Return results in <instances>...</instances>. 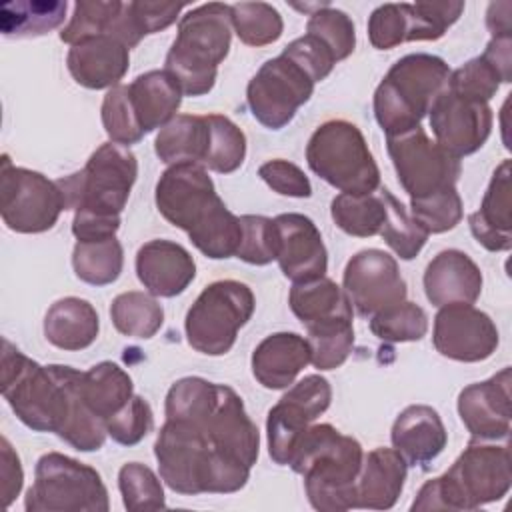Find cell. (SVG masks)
<instances>
[{
  "label": "cell",
  "mask_w": 512,
  "mask_h": 512,
  "mask_svg": "<svg viewBox=\"0 0 512 512\" xmlns=\"http://www.w3.org/2000/svg\"><path fill=\"white\" fill-rule=\"evenodd\" d=\"M2 396L14 414L36 432H54L76 442L94 434L100 418L80 392L82 372L72 366H40L2 338Z\"/></svg>",
  "instance_id": "1"
},
{
  "label": "cell",
  "mask_w": 512,
  "mask_h": 512,
  "mask_svg": "<svg viewBox=\"0 0 512 512\" xmlns=\"http://www.w3.org/2000/svg\"><path fill=\"white\" fill-rule=\"evenodd\" d=\"M160 478L178 494H232L246 486L250 468L212 446L200 426L166 420L154 442Z\"/></svg>",
  "instance_id": "2"
},
{
  "label": "cell",
  "mask_w": 512,
  "mask_h": 512,
  "mask_svg": "<svg viewBox=\"0 0 512 512\" xmlns=\"http://www.w3.org/2000/svg\"><path fill=\"white\" fill-rule=\"evenodd\" d=\"M362 446L332 424H310L300 436L288 466L304 478L312 508L344 512L356 508V480L362 466Z\"/></svg>",
  "instance_id": "3"
},
{
  "label": "cell",
  "mask_w": 512,
  "mask_h": 512,
  "mask_svg": "<svg viewBox=\"0 0 512 512\" xmlns=\"http://www.w3.org/2000/svg\"><path fill=\"white\" fill-rule=\"evenodd\" d=\"M512 484L508 440H474L442 474L422 484L410 510H476L504 498Z\"/></svg>",
  "instance_id": "4"
},
{
  "label": "cell",
  "mask_w": 512,
  "mask_h": 512,
  "mask_svg": "<svg viewBox=\"0 0 512 512\" xmlns=\"http://www.w3.org/2000/svg\"><path fill=\"white\" fill-rule=\"evenodd\" d=\"M232 42V10L222 2H208L186 12L166 54L164 70L178 82L182 94L202 96L214 88L218 64Z\"/></svg>",
  "instance_id": "5"
},
{
  "label": "cell",
  "mask_w": 512,
  "mask_h": 512,
  "mask_svg": "<svg viewBox=\"0 0 512 512\" xmlns=\"http://www.w3.org/2000/svg\"><path fill=\"white\" fill-rule=\"evenodd\" d=\"M448 76V64L434 54L416 52L396 60L374 92V116L386 138L420 126Z\"/></svg>",
  "instance_id": "6"
},
{
  "label": "cell",
  "mask_w": 512,
  "mask_h": 512,
  "mask_svg": "<svg viewBox=\"0 0 512 512\" xmlns=\"http://www.w3.org/2000/svg\"><path fill=\"white\" fill-rule=\"evenodd\" d=\"M310 170L344 194H372L380 170L360 128L348 120L320 124L306 144Z\"/></svg>",
  "instance_id": "7"
},
{
  "label": "cell",
  "mask_w": 512,
  "mask_h": 512,
  "mask_svg": "<svg viewBox=\"0 0 512 512\" xmlns=\"http://www.w3.org/2000/svg\"><path fill=\"white\" fill-rule=\"evenodd\" d=\"M138 176V160L128 146L106 142L98 146L82 170L58 182L66 210L100 216H120Z\"/></svg>",
  "instance_id": "8"
},
{
  "label": "cell",
  "mask_w": 512,
  "mask_h": 512,
  "mask_svg": "<svg viewBox=\"0 0 512 512\" xmlns=\"http://www.w3.org/2000/svg\"><path fill=\"white\" fill-rule=\"evenodd\" d=\"M254 308V294L244 282L216 280L208 284L186 314L188 344L206 356L230 352L238 330L252 318Z\"/></svg>",
  "instance_id": "9"
},
{
  "label": "cell",
  "mask_w": 512,
  "mask_h": 512,
  "mask_svg": "<svg viewBox=\"0 0 512 512\" xmlns=\"http://www.w3.org/2000/svg\"><path fill=\"white\" fill-rule=\"evenodd\" d=\"M28 512H106L108 490L88 464L66 454L48 452L36 462L34 484L26 492Z\"/></svg>",
  "instance_id": "10"
},
{
  "label": "cell",
  "mask_w": 512,
  "mask_h": 512,
  "mask_svg": "<svg viewBox=\"0 0 512 512\" xmlns=\"http://www.w3.org/2000/svg\"><path fill=\"white\" fill-rule=\"evenodd\" d=\"M62 210H66V202L58 182L36 170L14 166L8 154L2 156L0 214L6 228L40 234L58 222Z\"/></svg>",
  "instance_id": "11"
},
{
  "label": "cell",
  "mask_w": 512,
  "mask_h": 512,
  "mask_svg": "<svg viewBox=\"0 0 512 512\" xmlns=\"http://www.w3.org/2000/svg\"><path fill=\"white\" fill-rule=\"evenodd\" d=\"M314 80L288 56L266 60L246 88L252 116L270 130L284 128L314 92Z\"/></svg>",
  "instance_id": "12"
},
{
  "label": "cell",
  "mask_w": 512,
  "mask_h": 512,
  "mask_svg": "<svg viewBox=\"0 0 512 512\" xmlns=\"http://www.w3.org/2000/svg\"><path fill=\"white\" fill-rule=\"evenodd\" d=\"M386 142L398 180L410 200L456 186L462 172L460 160L430 140L422 126L390 136Z\"/></svg>",
  "instance_id": "13"
},
{
  "label": "cell",
  "mask_w": 512,
  "mask_h": 512,
  "mask_svg": "<svg viewBox=\"0 0 512 512\" xmlns=\"http://www.w3.org/2000/svg\"><path fill=\"white\" fill-rule=\"evenodd\" d=\"M332 400L330 382L320 374H308L268 410V454L278 466H288L292 452L306 428L328 410Z\"/></svg>",
  "instance_id": "14"
},
{
  "label": "cell",
  "mask_w": 512,
  "mask_h": 512,
  "mask_svg": "<svg viewBox=\"0 0 512 512\" xmlns=\"http://www.w3.org/2000/svg\"><path fill=\"white\" fill-rule=\"evenodd\" d=\"M342 284L352 308L362 318H372L376 312L404 302L408 294L396 258L378 248L354 254L344 268Z\"/></svg>",
  "instance_id": "15"
},
{
  "label": "cell",
  "mask_w": 512,
  "mask_h": 512,
  "mask_svg": "<svg viewBox=\"0 0 512 512\" xmlns=\"http://www.w3.org/2000/svg\"><path fill=\"white\" fill-rule=\"evenodd\" d=\"M222 198L216 194L214 182L206 168L196 162H180L168 166L156 184L158 212L186 234L196 228Z\"/></svg>",
  "instance_id": "16"
},
{
  "label": "cell",
  "mask_w": 512,
  "mask_h": 512,
  "mask_svg": "<svg viewBox=\"0 0 512 512\" xmlns=\"http://www.w3.org/2000/svg\"><path fill=\"white\" fill-rule=\"evenodd\" d=\"M428 116L434 142L458 160L484 146L494 122L488 102L458 96L448 88L436 96Z\"/></svg>",
  "instance_id": "17"
},
{
  "label": "cell",
  "mask_w": 512,
  "mask_h": 512,
  "mask_svg": "<svg viewBox=\"0 0 512 512\" xmlns=\"http://www.w3.org/2000/svg\"><path fill=\"white\" fill-rule=\"evenodd\" d=\"M432 342L436 352L458 362H482L500 342L494 320L472 304H448L434 316Z\"/></svg>",
  "instance_id": "18"
},
{
  "label": "cell",
  "mask_w": 512,
  "mask_h": 512,
  "mask_svg": "<svg viewBox=\"0 0 512 512\" xmlns=\"http://www.w3.org/2000/svg\"><path fill=\"white\" fill-rule=\"evenodd\" d=\"M458 414L474 440H508L512 420L510 368L506 366L488 380L462 388Z\"/></svg>",
  "instance_id": "19"
},
{
  "label": "cell",
  "mask_w": 512,
  "mask_h": 512,
  "mask_svg": "<svg viewBox=\"0 0 512 512\" xmlns=\"http://www.w3.org/2000/svg\"><path fill=\"white\" fill-rule=\"evenodd\" d=\"M278 246L276 260L282 274L296 282L322 278L328 270V252L316 224L298 212L274 218Z\"/></svg>",
  "instance_id": "20"
},
{
  "label": "cell",
  "mask_w": 512,
  "mask_h": 512,
  "mask_svg": "<svg viewBox=\"0 0 512 512\" xmlns=\"http://www.w3.org/2000/svg\"><path fill=\"white\" fill-rule=\"evenodd\" d=\"M208 440L222 454L252 468L260 452V432L250 420L242 398L226 384H218V398L200 424Z\"/></svg>",
  "instance_id": "21"
},
{
  "label": "cell",
  "mask_w": 512,
  "mask_h": 512,
  "mask_svg": "<svg viewBox=\"0 0 512 512\" xmlns=\"http://www.w3.org/2000/svg\"><path fill=\"white\" fill-rule=\"evenodd\" d=\"M136 276L152 296L174 298L194 280L196 262L178 242L156 238L140 246Z\"/></svg>",
  "instance_id": "22"
},
{
  "label": "cell",
  "mask_w": 512,
  "mask_h": 512,
  "mask_svg": "<svg viewBox=\"0 0 512 512\" xmlns=\"http://www.w3.org/2000/svg\"><path fill=\"white\" fill-rule=\"evenodd\" d=\"M70 76L84 88H114L130 66V48L104 34L72 44L66 56Z\"/></svg>",
  "instance_id": "23"
},
{
  "label": "cell",
  "mask_w": 512,
  "mask_h": 512,
  "mask_svg": "<svg viewBox=\"0 0 512 512\" xmlns=\"http://www.w3.org/2000/svg\"><path fill=\"white\" fill-rule=\"evenodd\" d=\"M482 272L462 250L438 252L424 270L426 298L442 308L448 304H474L482 294Z\"/></svg>",
  "instance_id": "24"
},
{
  "label": "cell",
  "mask_w": 512,
  "mask_h": 512,
  "mask_svg": "<svg viewBox=\"0 0 512 512\" xmlns=\"http://www.w3.org/2000/svg\"><path fill=\"white\" fill-rule=\"evenodd\" d=\"M390 438L408 466H426L446 448L448 432L432 406L412 404L396 416Z\"/></svg>",
  "instance_id": "25"
},
{
  "label": "cell",
  "mask_w": 512,
  "mask_h": 512,
  "mask_svg": "<svg viewBox=\"0 0 512 512\" xmlns=\"http://www.w3.org/2000/svg\"><path fill=\"white\" fill-rule=\"evenodd\" d=\"M310 344L296 332L266 336L252 352V374L268 390L290 388L310 364Z\"/></svg>",
  "instance_id": "26"
},
{
  "label": "cell",
  "mask_w": 512,
  "mask_h": 512,
  "mask_svg": "<svg viewBox=\"0 0 512 512\" xmlns=\"http://www.w3.org/2000/svg\"><path fill=\"white\" fill-rule=\"evenodd\" d=\"M510 206V160L506 158L494 170L480 210L468 216L472 236L490 252H506L512 246Z\"/></svg>",
  "instance_id": "27"
},
{
  "label": "cell",
  "mask_w": 512,
  "mask_h": 512,
  "mask_svg": "<svg viewBox=\"0 0 512 512\" xmlns=\"http://www.w3.org/2000/svg\"><path fill=\"white\" fill-rule=\"evenodd\" d=\"M406 460L394 448H374L362 458L356 480V508L388 510L402 494Z\"/></svg>",
  "instance_id": "28"
},
{
  "label": "cell",
  "mask_w": 512,
  "mask_h": 512,
  "mask_svg": "<svg viewBox=\"0 0 512 512\" xmlns=\"http://www.w3.org/2000/svg\"><path fill=\"white\" fill-rule=\"evenodd\" d=\"M128 96L142 132L148 134L176 116L184 94L166 70H150L128 84Z\"/></svg>",
  "instance_id": "29"
},
{
  "label": "cell",
  "mask_w": 512,
  "mask_h": 512,
  "mask_svg": "<svg viewBox=\"0 0 512 512\" xmlns=\"http://www.w3.org/2000/svg\"><path fill=\"white\" fill-rule=\"evenodd\" d=\"M98 330V312L84 298H60L44 316V336L60 350L76 352L88 348L98 338Z\"/></svg>",
  "instance_id": "30"
},
{
  "label": "cell",
  "mask_w": 512,
  "mask_h": 512,
  "mask_svg": "<svg viewBox=\"0 0 512 512\" xmlns=\"http://www.w3.org/2000/svg\"><path fill=\"white\" fill-rule=\"evenodd\" d=\"M288 304L304 328L332 318H354V308L344 288L326 276L292 284Z\"/></svg>",
  "instance_id": "31"
},
{
  "label": "cell",
  "mask_w": 512,
  "mask_h": 512,
  "mask_svg": "<svg viewBox=\"0 0 512 512\" xmlns=\"http://www.w3.org/2000/svg\"><path fill=\"white\" fill-rule=\"evenodd\" d=\"M210 142V128L206 116L176 114L166 126L160 128L154 150L164 164L196 162L204 164Z\"/></svg>",
  "instance_id": "32"
},
{
  "label": "cell",
  "mask_w": 512,
  "mask_h": 512,
  "mask_svg": "<svg viewBox=\"0 0 512 512\" xmlns=\"http://www.w3.org/2000/svg\"><path fill=\"white\" fill-rule=\"evenodd\" d=\"M80 392L88 408L106 422L134 396V384L116 362L104 360L82 372Z\"/></svg>",
  "instance_id": "33"
},
{
  "label": "cell",
  "mask_w": 512,
  "mask_h": 512,
  "mask_svg": "<svg viewBox=\"0 0 512 512\" xmlns=\"http://www.w3.org/2000/svg\"><path fill=\"white\" fill-rule=\"evenodd\" d=\"M186 4L176 2H122L110 36L134 48L146 34L160 32L176 22Z\"/></svg>",
  "instance_id": "34"
},
{
  "label": "cell",
  "mask_w": 512,
  "mask_h": 512,
  "mask_svg": "<svg viewBox=\"0 0 512 512\" xmlns=\"http://www.w3.org/2000/svg\"><path fill=\"white\" fill-rule=\"evenodd\" d=\"M68 2H6L0 8V30L6 38H36L58 28L66 18Z\"/></svg>",
  "instance_id": "35"
},
{
  "label": "cell",
  "mask_w": 512,
  "mask_h": 512,
  "mask_svg": "<svg viewBox=\"0 0 512 512\" xmlns=\"http://www.w3.org/2000/svg\"><path fill=\"white\" fill-rule=\"evenodd\" d=\"M110 318L120 334L148 340L162 328L164 308L152 294L130 290L112 300Z\"/></svg>",
  "instance_id": "36"
},
{
  "label": "cell",
  "mask_w": 512,
  "mask_h": 512,
  "mask_svg": "<svg viewBox=\"0 0 512 512\" xmlns=\"http://www.w3.org/2000/svg\"><path fill=\"white\" fill-rule=\"evenodd\" d=\"M74 274L92 286H106L118 280L124 266V250L116 236L106 240H78L72 252Z\"/></svg>",
  "instance_id": "37"
},
{
  "label": "cell",
  "mask_w": 512,
  "mask_h": 512,
  "mask_svg": "<svg viewBox=\"0 0 512 512\" xmlns=\"http://www.w3.org/2000/svg\"><path fill=\"white\" fill-rule=\"evenodd\" d=\"M190 242L208 258L224 260L236 256L242 242L240 216L232 214L224 202H220L196 228L188 232Z\"/></svg>",
  "instance_id": "38"
},
{
  "label": "cell",
  "mask_w": 512,
  "mask_h": 512,
  "mask_svg": "<svg viewBox=\"0 0 512 512\" xmlns=\"http://www.w3.org/2000/svg\"><path fill=\"white\" fill-rule=\"evenodd\" d=\"M334 224L350 236L368 238L382 230L386 208L378 192L372 194H338L330 204Z\"/></svg>",
  "instance_id": "39"
},
{
  "label": "cell",
  "mask_w": 512,
  "mask_h": 512,
  "mask_svg": "<svg viewBox=\"0 0 512 512\" xmlns=\"http://www.w3.org/2000/svg\"><path fill=\"white\" fill-rule=\"evenodd\" d=\"M218 398V384L200 376L176 380L166 394V420H180L200 426L212 412Z\"/></svg>",
  "instance_id": "40"
},
{
  "label": "cell",
  "mask_w": 512,
  "mask_h": 512,
  "mask_svg": "<svg viewBox=\"0 0 512 512\" xmlns=\"http://www.w3.org/2000/svg\"><path fill=\"white\" fill-rule=\"evenodd\" d=\"M378 194L386 208V218L380 236L398 258H416L428 240V232L410 216V212L388 188H378Z\"/></svg>",
  "instance_id": "41"
},
{
  "label": "cell",
  "mask_w": 512,
  "mask_h": 512,
  "mask_svg": "<svg viewBox=\"0 0 512 512\" xmlns=\"http://www.w3.org/2000/svg\"><path fill=\"white\" fill-rule=\"evenodd\" d=\"M308 344H310V362L318 370H334L340 368L354 346V326L352 318H332L326 322H318L306 328Z\"/></svg>",
  "instance_id": "42"
},
{
  "label": "cell",
  "mask_w": 512,
  "mask_h": 512,
  "mask_svg": "<svg viewBox=\"0 0 512 512\" xmlns=\"http://www.w3.org/2000/svg\"><path fill=\"white\" fill-rule=\"evenodd\" d=\"M206 120L210 128V142L202 166L218 174L238 170L246 158L244 132L224 114H206Z\"/></svg>",
  "instance_id": "43"
},
{
  "label": "cell",
  "mask_w": 512,
  "mask_h": 512,
  "mask_svg": "<svg viewBox=\"0 0 512 512\" xmlns=\"http://www.w3.org/2000/svg\"><path fill=\"white\" fill-rule=\"evenodd\" d=\"M232 28L246 46H266L282 36L280 12L266 2H238L230 6Z\"/></svg>",
  "instance_id": "44"
},
{
  "label": "cell",
  "mask_w": 512,
  "mask_h": 512,
  "mask_svg": "<svg viewBox=\"0 0 512 512\" xmlns=\"http://www.w3.org/2000/svg\"><path fill=\"white\" fill-rule=\"evenodd\" d=\"M370 320V330L384 342H416L428 332V316L414 302H398L376 312Z\"/></svg>",
  "instance_id": "45"
},
{
  "label": "cell",
  "mask_w": 512,
  "mask_h": 512,
  "mask_svg": "<svg viewBox=\"0 0 512 512\" xmlns=\"http://www.w3.org/2000/svg\"><path fill=\"white\" fill-rule=\"evenodd\" d=\"M306 34L316 36L334 54L336 62L348 58L356 46V30L350 16L328 2L310 14L306 22Z\"/></svg>",
  "instance_id": "46"
},
{
  "label": "cell",
  "mask_w": 512,
  "mask_h": 512,
  "mask_svg": "<svg viewBox=\"0 0 512 512\" xmlns=\"http://www.w3.org/2000/svg\"><path fill=\"white\" fill-rule=\"evenodd\" d=\"M464 208L462 198L456 186L444 188L424 198L410 200V216L428 232V234H442L462 220Z\"/></svg>",
  "instance_id": "47"
},
{
  "label": "cell",
  "mask_w": 512,
  "mask_h": 512,
  "mask_svg": "<svg viewBox=\"0 0 512 512\" xmlns=\"http://www.w3.org/2000/svg\"><path fill=\"white\" fill-rule=\"evenodd\" d=\"M118 488L126 510H158L166 506L162 482L146 464H124L118 472Z\"/></svg>",
  "instance_id": "48"
},
{
  "label": "cell",
  "mask_w": 512,
  "mask_h": 512,
  "mask_svg": "<svg viewBox=\"0 0 512 512\" xmlns=\"http://www.w3.org/2000/svg\"><path fill=\"white\" fill-rule=\"evenodd\" d=\"M122 2L118 0H80L74 4V12L66 28L60 32V40L66 44H78L86 38L108 34L116 14L120 12Z\"/></svg>",
  "instance_id": "49"
},
{
  "label": "cell",
  "mask_w": 512,
  "mask_h": 512,
  "mask_svg": "<svg viewBox=\"0 0 512 512\" xmlns=\"http://www.w3.org/2000/svg\"><path fill=\"white\" fill-rule=\"evenodd\" d=\"M102 124L110 142H116L120 146H132L142 140L144 132L134 114L128 86L118 84L106 92L102 100Z\"/></svg>",
  "instance_id": "50"
},
{
  "label": "cell",
  "mask_w": 512,
  "mask_h": 512,
  "mask_svg": "<svg viewBox=\"0 0 512 512\" xmlns=\"http://www.w3.org/2000/svg\"><path fill=\"white\" fill-rule=\"evenodd\" d=\"M502 76L486 56H476L450 72L446 88L458 96L488 102L500 88Z\"/></svg>",
  "instance_id": "51"
},
{
  "label": "cell",
  "mask_w": 512,
  "mask_h": 512,
  "mask_svg": "<svg viewBox=\"0 0 512 512\" xmlns=\"http://www.w3.org/2000/svg\"><path fill=\"white\" fill-rule=\"evenodd\" d=\"M464 2H416L408 4L410 42L438 40L460 18Z\"/></svg>",
  "instance_id": "52"
},
{
  "label": "cell",
  "mask_w": 512,
  "mask_h": 512,
  "mask_svg": "<svg viewBox=\"0 0 512 512\" xmlns=\"http://www.w3.org/2000/svg\"><path fill=\"white\" fill-rule=\"evenodd\" d=\"M240 222H242V242L236 252V258L254 266H264L276 260L278 236H276L274 220L266 216L244 214L240 216Z\"/></svg>",
  "instance_id": "53"
},
{
  "label": "cell",
  "mask_w": 512,
  "mask_h": 512,
  "mask_svg": "<svg viewBox=\"0 0 512 512\" xmlns=\"http://www.w3.org/2000/svg\"><path fill=\"white\" fill-rule=\"evenodd\" d=\"M154 428V414L142 396H132L128 404L106 420L108 436L122 446H134Z\"/></svg>",
  "instance_id": "54"
},
{
  "label": "cell",
  "mask_w": 512,
  "mask_h": 512,
  "mask_svg": "<svg viewBox=\"0 0 512 512\" xmlns=\"http://www.w3.org/2000/svg\"><path fill=\"white\" fill-rule=\"evenodd\" d=\"M368 38L378 50H390L402 42H410L408 4H382L368 18Z\"/></svg>",
  "instance_id": "55"
},
{
  "label": "cell",
  "mask_w": 512,
  "mask_h": 512,
  "mask_svg": "<svg viewBox=\"0 0 512 512\" xmlns=\"http://www.w3.org/2000/svg\"><path fill=\"white\" fill-rule=\"evenodd\" d=\"M282 54L288 56L290 60H294L298 66H302L314 82L324 80L332 72V68L336 64V58L328 50V46L322 44L312 34H304V36L292 40L282 50Z\"/></svg>",
  "instance_id": "56"
},
{
  "label": "cell",
  "mask_w": 512,
  "mask_h": 512,
  "mask_svg": "<svg viewBox=\"0 0 512 512\" xmlns=\"http://www.w3.org/2000/svg\"><path fill=\"white\" fill-rule=\"evenodd\" d=\"M258 176L278 194L292 198H310L312 184L308 176L292 162L276 158L268 160L258 168Z\"/></svg>",
  "instance_id": "57"
},
{
  "label": "cell",
  "mask_w": 512,
  "mask_h": 512,
  "mask_svg": "<svg viewBox=\"0 0 512 512\" xmlns=\"http://www.w3.org/2000/svg\"><path fill=\"white\" fill-rule=\"evenodd\" d=\"M120 228V216H100L90 212H74L72 220V234L76 240L92 242V240H106L116 236Z\"/></svg>",
  "instance_id": "58"
},
{
  "label": "cell",
  "mask_w": 512,
  "mask_h": 512,
  "mask_svg": "<svg viewBox=\"0 0 512 512\" xmlns=\"http://www.w3.org/2000/svg\"><path fill=\"white\" fill-rule=\"evenodd\" d=\"M0 480H2L4 506L8 508L22 490L24 470H22L18 454L14 452L8 438H4V436L0 440Z\"/></svg>",
  "instance_id": "59"
},
{
  "label": "cell",
  "mask_w": 512,
  "mask_h": 512,
  "mask_svg": "<svg viewBox=\"0 0 512 512\" xmlns=\"http://www.w3.org/2000/svg\"><path fill=\"white\" fill-rule=\"evenodd\" d=\"M482 56H486L496 66L506 84L512 82V36L492 38Z\"/></svg>",
  "instance_id": "60"
},
{
  "label": "cell",
  "mask_w": 512,
  "mask_h": 512,
  "mask_svg": "<svg viewBox=\"0 0 512 512\" xmlns=\"http://www.w3.org/2000/svg\"><path fill=\"white\" fill-rule=\"evenodd\" d=\"M512 4L508 0L504 2H492L486 12V26L492 34V38L512 36V20H510Z\"/></svg>",
  "instance_id": "61"
}]
</instances>
